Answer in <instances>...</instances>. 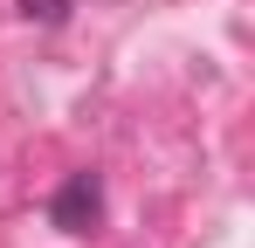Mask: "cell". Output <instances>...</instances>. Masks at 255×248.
<instances>
[{
	"label": "cell",
	"mask_w": 255,
	"mask_h": 248,
	"mask_svg": "<svg viewBox=\"0 0 255 248\" xmlns=\"http://www.w3.org/2000/svg\"><path fill=\"white\" fill-rule=\"evenodd\" d=\"M48 214H55L62 235H90V228L104 221V179H97V172H69V179L55 186V207H48Z\"/></svg>",
	"instance_id": "6da1fadb"
},
{
	"label": "cell",
	"mask_w": 255,
	"mask_h": 248,
	"mask_svg": "<svg viewBox=\"0 0 255 248\" xmlns=\"http://www.w3.org/2000/svg\"><path fill=\"white\" fill-rule=\"evenodd\" d=\"M21 14H28V21H42V28H55V21L69 14V0H21Z\"/></svg>",
	"instance_id": "7a4b0ae2"
}]
</instances>
